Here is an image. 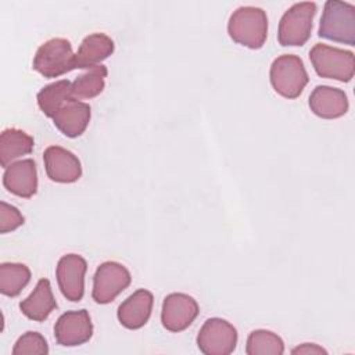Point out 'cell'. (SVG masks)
I'll return each mask as SVG.
<instances>
[{
	"mask_svg": "<svg viewBox=\"0 0 355 355\" xmlns=\"http://www.w3.org/2000/svg\"><path fill=\"white\" fill-rule=\"evenodd\" d=\"M25 218L19 212V209L6 201L0 202V233L6 234L22 226Z\"/></svg>",
	"mask_w": 355,
	"mask_h": 355,
	"instance_id": "obj_25",
	"label": "cell"
},
{
	"mask_svg": "<svg viewBox=\"0 0 355 355\" xmlns=\"http://www.w3.org/2000/svg\"><path fill=\"white\" fill-rule=\"evenodd\" d=\"M49 345L46 338L37 331L24 333L12 348V355H47Z\"/></svg>",
	"mask_w": 355,
	"mask_h": 355,
	"instance_id": "obj_24",
	"label": "cell"
},
{
	"mask_svg": "<svg viewBox=\"0 0 355 355\" xmlns=\"http://www.w3.org/2000/svg\"><path fill=\"white\" fill-rule=\"evenodd\" d=\"M3 184L14 196L31 198L37 191V171L33 159H19L10 164L3 173Z\"/></svg>",
	"mask_w": 355,
	"mask_h": 355,
	"instance_id": "obj_13",
	"label": "cell"
},
{
	"mask_svg": "<svg viewBox=\"0 0 355 355\" xmlns=\"http://www.w3.org/2000/svg\"><path fill=\"white\" fill-rule=\"evenodd\" d=\"M227 33L230 39L244 47L258 50L268 37L266 12L254 6H243L236 8L229 17Z\"/></svg>",
	"mask_w": 355,
	"mask_h": 355,
	"instance_id": "obj_1",
	"label": "cell"
},
{
	"mask_svg": "<svg viewBox=\"0 0 355 355\" xmlns=\"http://www.w3.org/2000/svg\"><path fill=\"white\" fill-rule=\"evenodd\" d=\"M239 334L225 319L209 318L197 334V347L205 355H229L236 349Z\"/></svg>",
	"mask_w": 355,
	"mask_h": 355,
	"instance_id": "obj_7",
	"label": "cell"
},
{
	"mask_svg": "<svg viewBox=\"0 0 355 355\" xmlns=\"http://www.w3.org/2000/svg\"><path fill=\"white\" fill-rule=\"evenodd\" d=\"M114 40L105 33H92L86 36L78 51L75 53V67L79 69H90L100 65L101 61L114 53Z\"/></svg>",
	"mask_w": 355,
	"mask_h": 355,
	"instance_id": "obj_17",
	"label": "cell"
},
{
	"mask_svg": "<svg viewBox=\"0 0 355 355\" xmlns=\"http://www.w3.org/2000/svg\"><path fill=\"white\" fill-rule=\"evenodd\" d=\"M37 105L42 112L53 118V115L68 101L73 100L72 94V82L68 79H61L44 86L36 96Z\"/></svg>",
	"mask_w": 355,
	"mask_h": 355,
	"instance_id": "obj_20",
	"label": "cell"
},
{
	"mask_svg": "<svg viewBox=\"0 0 355 355\" xmlns=\"http://www.w3.org/2000/svg\"><path fill=\"white\" fill-rule=\"evenodd\" d=\"M108 69L105 65H97L80 73L72 82V94L75 100H87L98 96L105 87Z\"/></svg>",
	"mask_w": 355,
	"mask_h": 355,
	"instance_id": "obj_21",
	"label": "cell"
},
{
	"mask_svg": "<svg viewBox=\"0 0 355 355\" xmlns=\"http://www.w3.org/2000/svg\"><path fill=\"white\" fill-rule=\"evenodd\" d=\"M57 308L51 284L47 279H40L33 291L19 302L21 312L31 320L43 322Z\"/></svg>",
	"mask_w": 355,
	"mask_h": 355,
	"instance_id": "obj_18",
	"label": "cell"
},
{
	"mask_svg": "<svg viewBox=\"0 0 355 355\" xmlns=\"http://www.w3.org/2000/svg\"><path fill=\"white\" fill-rule=\"evenodd\" d=\"M31 280V269L19 262H3L0 265V293L17 297Z\"/></svg>",
	"mask_w": 355,
	"mask_h": 355,
	"instance_id": "obj_22",
	"label": "cell"
},
{
	"mask_svg": "<svg viewBox=\"0 0 355 355\" xmlns=\"http://www.w3.org/2000/svg\"><path fill=\"white\" fill-rule=\"evenodd\" d=\"M33 137L26 132L8 128L0 135V164L6 169L10 164L15 162L22 155H28L33 151Z\"/></svg>",
	"mask_w": 355,
	"mask_h": 355,
	"instance_id": "obj_19",
	"label": "cell"
},
{
	"mask_svg": "<svg viewBox=\"0 0 355 355\" xmlns=\"http://www.w3.org/2000/svg\"><path fill=\"white\" fill-rule=\"evenodd\" d=\"M309 60L320 78L349 82L355 72V57L349 50L316 43L309 51Z\"/></svg>",
	"mask_w": 355,
	"mask_h": 355,
	"instance_id": "obj_5",
	"label": "cell"
},
{
	"mask_svg": "<svg viewBox=\"0 0 355 355\" xmlns=\"http://www.w3.org/2000/svg\"><path fill=\"white\" fill-rule=\"evenodd\" d=\"M311 111L323 119H336L347 114L349 108L348 97L344 90L319 85L316 86L308 100Z\"/></svg>",
	"mask_w": 355,
	"mask_h": 355,
	"instance_id": "obj_14",
	"label": "cell"
},
{
	"mask_svg": "<svg viewBox=\"0 0 355 355\" xmlns=\"http://www.w3.org/2000/svg\"><path fill=\"white\" fill-rule=\"evenodd\" d=\"M46 173L57 183H73L82 176L79 158L69 150L60 146H50L43 153Z\"/></svg>",
	"mask_w": 355,
	"mask_h": 355,
	"instance_id": "obj_12",
	"label": "cell"
},
{
	"mask_svg": "<svg viewBox=\"0 0 355 355\" xmlns=\"http://www.w3.org/2000/svg\"><path fill=\"white\" fill-rule=\"evenodd\" d=\"M93 336V324L86 309L67 311L54 324V337L62 347H76L87 343Z\"/></svg>",
	"mask_w": 355,
	"mask_h": 355,
	"instance_id": "obj_11",
	"label": "cell"
},
{
	"mask_svg": "<svg viewBox=\"0 0 355 355\" xmlns=\"http://www.w3.org/2000/svg\"><path fill=\"white\" fill-rule=\"evenodd\" d=\"M87 269L86 259L79 254H67L58 259L55 277L62 295L79 302L85 294V273Z\"/></svg>",
	"mask_w": 355,
	"mask_h": 355,
	"instance_id": "obj_10",
	"label": "cell"
},
{
	"mask_svg": "<svg viewBox=\"0 0 355 355\" xmlns=\"http://www.w3.org/2000/svg\"><path fill=\"white\" fill-rule=\"evenodd\" d=\"M33 69L44 78H58L75 69V53L71 42L53 37L39 46L33 57Z\"/></svg>",
	"mask_w": 355,
	"mask_h": 355,
	"instance_id": "obj_6",
	"label": "cell"
},
{
	"mask_svg": "<svg viewBox=\"0 0 355 355\" xmlns=\"http://www.w3.org/2000/svg\"><path fill=\"white\" fill-rule=\"evenodd\" d=\"M318 7L313 1L294 3L280 18L277 40L283 47L304 46L311 37Z\"/></svg>",
	"mask_w": 355,
	"mask_h": 355,
	"instance_id": "obj_4",
	"label": "cell"
},
{
	"mask_svg": "<svg viewBox=\"0 0 355 355\" xmlns=\"http://www.w3.org/2000/svg\"><path fill=\"white\" fill-rule=\"evenodd\" d=\"M247 355H282L284 343L276 333L265 329L252 330L245 343Z\"/></svg>",
	"mask_w": 355,
	"mask_h": 355,
	"instance_id": "obj_23",
	"label": "cell"
},
{
	"mask_svg": "<svg viewBox=\"0 0 355 355\" xmlns=\"http://www.w3.org/2000/svg\"><path fill=\"white\" fill-rule=\"evenodd\" d=\"M318 35L327 40L355 46V6L337 0L326 1Z\"/></svg>",
	"mask_w": 355,
	"mask_h": 355,
	"instance_id": "obj_2",
	"label": "cell"
},
{
	"mask_svg": "<svg viewBox=\"0 0 355 355\" xmlns=\"http://www.w3.org/2000/svg\"><path fill=\"white\" fill-rule=\"evenodd\" d=\"M92 116V108L87 103L79 100H71L64 104L54 115L53 123L54 126L67 137H78L80 136L86 128L89 126Z\"/></svg>",
	"mask_w": 355,
	"mask_h": 355,
	"instance_id": "obj_16",
	"label": "cell"
},
{
	"mask_svg": "<svg viewBox=\"0 0 355 355\" xmlns=\"http://www.w3.org/2000/svg\"><path fill=\"white\" fill-rule=\"evenodd\" d=\"M269 79L277 94L293 100L302 93L309 76L304 61L298 55L283 54L273 60L269 69Z\"/></svg>",
	"mask_w": 355,
	"mask_h": 355,
	"instance_id": "obj_3",
	"label": "cell"
},
{
	"mask_svg": "<svg viewBox=\"0 0 355 355\" xmlns=\"http://www.w3.org/2000/svg\"><path fill=\"white\" fill-rule=\"evenodd\" d=\"M153 304L154 297L148 290H136L118 306L116 316L119 323L129 330L143 327L151 316Z\"/></svg>",
	"mask_w": 355,
	"mask_h": 355,
	"instance_id": "obj_15",
	"label": "cell"
},
{
	"mask_svg": "<svg viewBox=\"0 0 355 355\" xmlns=\"http://www.w3.org/2000/svg\"><path fill=\"white\" fill-rule=\"evenodd\" d=\"M132 282L130 272L119 262H103L93 276L92 297L97 304L112 302Z\"/></svg>",
	"mask_w": 355,
	"mask_h": 355,
	"instance_id": "obj_8",
	"label": "cell"
},
{
	"mask_svg": "<svg viewBox=\"0 0 355 355\" xmlns=\"http://www.w3.org/2000/svg\"><path fill=\"white\" fill-rule=\"evenodd\" d=\"M197 301L184 293H171L162 301L161 322L162 326L173 333L186 330L198 316Z\"/></svg>",
	"mask_w": 355,
	"mask_h": 355,
	"instance_id": "obj_9",
	"label": "cell"
},
{
	"mask_svg": "<svg viewBox=\"0 0 355 355\" xmlns=\"http://www.w3.org/2000/svg\"><path fill=\"white\" fill-rule=\"evenodd\" d=\"M291 354H306V355H315V354H327V351L324 348H322L320 345L318 344H313V343H304L295 348L291 349Z\"/></svg>",
	"mask_w": 355,
	"mask_h": 355,
	"instance_id": "obj_26",
	"label": "cell"
}]
</instances>
